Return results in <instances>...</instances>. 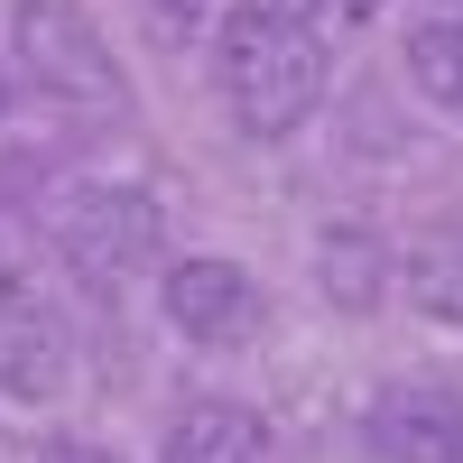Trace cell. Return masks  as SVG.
<instances>
[{"label": "cell", "instance_id": "6da1fadb", "mask_svg": "<svg viewBox=\"0 0 463 463\" xmlns=\"http://www.w3.org/2000/svg\"><path fill=\"white\" fill-rule=\"evenodd\" d=\"M334 47L297 0H232L213 19V102L241 139H297L325 111Z\"/></svg>", "mask_w": 463, "mask_h": 463}, {"label": "cell", "instance_id": "7a4b0ae2", "mask_svg": "<svg viewBox=\"0 0 463 463\" xmlns=\"http://www.w3.org/2000/svg\"><path fill=\"white\" fill-rule=\"evenodd\" d=\"M10 65L28 74V93L84 121H130V74L84 0H10Z\"/></svg>", "mask_w": 463, "mask_h": 463}, {"label": "cell", "instance_id": "3957f363", "mask_svg": "<svg viewBox=\"0 0 463 463\" xmlns=\"http://www.w3.org/2000/svg\"><path fill=\"white\" fill-rule=\"evenodd\" d=\"M47 241H56V260L84 288L111 297V288L148 279V269H167V204L148 195V185L102 176V185H74V195L47 213Z\"/></svg>", "mask_w": 463, "mask_h": 463}, {"label": "cell", "instance_id": "277c9868", "mask_svg": "<svg viewBox=\"0 0 463 463\" xmlns=\"http://www.w3.org/2000/svg\"><path fill=\"white\" fill-rule=\"evenodd\" d=\"M158 316H167L185 343H204V353H232V343H250V334L269 325V288L250 279L241 260L195 250V260H167V269H158Z\"/></svg>", "mask_w": 463, "mask_h": 463}, {"label": "cell", "instance_id": "5b68a950", "mask_svg": "<svg viewBox=\"0 0 463 463\" xmlns=\"http://www.w3.org/2000/svg\"><path fill=\"white\" fill-rule=\"evenodd\" d=\"M371 463H463V390L454 380H380L362 399Z\"/></svg>", "mask_w": 463, "mask_h": 463}, {"label": "cell", "instance_id": "8992f818", "mask_svg": "<svg viewBox=\"0 0 463 463\" xmlns=\"http://www.w3.org/2000/svg\"><path fill=\"white\" fill-rule=\"evenodd\" d=\"M65 371H74V343L56 325V306L28 297V288H0V399L47 408L65 390Z\"/></svg>", "mask_w": 463, "mask_h": 463}, {"label": "cell", "instance_id": "52a82bcc", "mask_svg": "<svg viewBox=\"0 0 463 463\" xmlns=\"http://www.w3.org/2000/svg\"><path fill=\"white\" fill-rule=\"evenodd\" d=\"M158 463H279V436L250 399H176L158 427Z\"/></svg>", "mask_w": 463, "mask_h": 463}, {"label": "cell", "instance_id": "ba28073f", "mask_svg": "<svg viewBox=\"0 0 463 463\" xmlns=\"http://www.w3.org/2000/svg\"><path fill=\"white\" fill-rule=\"evenodd\" d=\"M316 288H325V306H343V316H371V306L399 288V250L380 241L371 222H334L316 241Z\"/></svg>", "mask_w": 463, "mask_h": 463}, {"label": "cell", "instance_id": "9c48e42d", "mask_svg": "<svg viewBox=\"0 0 463 463\" xmlns=\"http://www.w3.org/2000/svg\"><path fill=\"white\" fill-rule=\"evenodd\" d=\"M399 297H408L427 325L463 334V213L408 232V250H399Z\"/></svg>", "mask_w": 463, "mask_h": 463}, {"label": "cell", "instance_id": "30bf717a", "mask_svg": "<svg viewBox=\"0 0 463 463\" xmlns=\"http://www.w3.org/2000/svg\"><path fill=\"white\" fill-rule=\"evenodd\" d=\"M399 65H408V93L427 102V111L463 121V10L417 19V28H408V47H399Z\"/></svg>", "mask_w": 463, "mask_h": 463}, {"label": "cell", "instance_id": "8fae6325", "mask_svg": "<svg viewBox=\"0 0 463 463\" xmlns=\"http://www.w3.org/2000/svg\"><path fill=\"white\" fill-rule=\"evenodd\" d=\"M139 10L158 19V28H176V37H185V28H204V19H222V0H139Z\"/></svg>", "mask_w": 463, "mask_h": 463}, {"label": "cell", "instance_id": "7c38bea8", "mask_svg": "<svg viewBox=\"0 0 463 463\" xmlns=\"http://www.w3.org/2000/svg\"><path fill=\"white\" fill-rule=\"evenodd\" d=\"M37 463H130V454H111V445H93V436H56Z\"/></svg>", "mask_w": 463, "mask_h": 463}, {"label": "cell", "instance_id": "4fadbf2b", "mask_svg": "<svg viewBox=\"0 0 463 463\" xmlns=\"http://www.w3.org/2000/svg\"><path fill=\"white\" fill-rule=\"evenodd\" d=\"M297 10H306V19H316V10H334V19H371L380 0H297Z\"/></svg>", "mask_w": 463, "mask_h": 463}, {"label": "cell", "instance_id": "5bb4252c", "mask_svg": "<svg viewBox=\"0 0 463 463\" xmlns=\"http://www.w3.org/2000/svg\"><path fill=\"white\" fill-rule=\"evenodd\" d=\"M0 111H10V56H0Z\"/></svg>", "mask_w": 463, "mask_h": 463}, {"label": "cell", "instance_id": "9a60e30c", "mask_svg": "<svg viewBox=\"0 0 463 463\" xmlns=\"http://www.w3.org/2000/svg\"><path fill=\"white\" fill-rule=\"evenodd\" d=\"M454 10H463V0H454Z\"/></svg>", "mask_w": 463, "mask_h": 463}]
</instances>
